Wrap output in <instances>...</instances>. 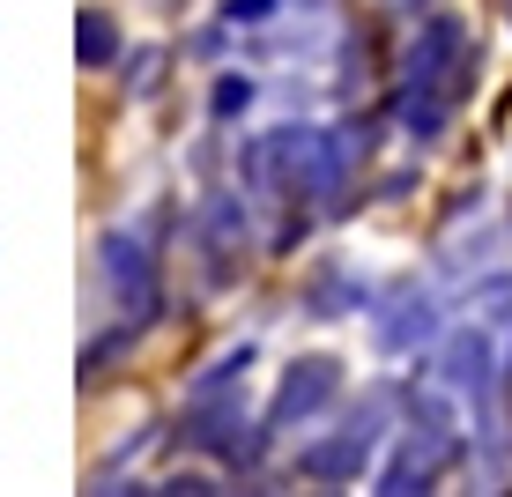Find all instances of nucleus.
<instances>
[{
    "instance_id": "obj_1",
    "label": "nucleus",
    "mask_w": 512,
    "mask_h": 497,
    "mask_svg": "<svg viewBox=\"0 0 512 497\" xmlns=\"http://www.w3.org/2000/svg\"><path fill=\"white\" fill-rule=\"evenodd\" d=\"M468 67H475L468 23L461 15H423L409 60H401V127H409L416 141L446 134L453 104L468 97Z\"/></svg>"
},
{
    "instance_id": "obj_2",
    "label": "nucleus",
    "mask_w": 512,
    "mask_h": 497,
    "mask_svg": "<svg viewBox=\"0 0 512 497\" xmlns=\"http://www.w3.org/2000/svg\"><path fill=\"white\" fill-rule=\"evenodd\" d=\"M461 453V431H453V408L438 394H409V438L401 453L379 468V497H416L438 483V468Z\"/></svg>"
},
{
    "instance_id": "obj_3",
    "label": "nucleus",
    "mask_w": 512,
    "mask_h": 497,
    "mask_svg": "<svg viewBox=\"0 0 512 497\" xmlns=\"http://www.w3.org/2000/svg\"><path fill=\"white\" fill-rule=\"evenodd\" d=\"M379 431H386V386H372V394L349 408L334 438L297 453V475H312V483H357V475L372 468V453H379Z\"/></svg>"
},
{
    "instance_id": "obj_4",
    "label": "nucleus",
    "mask_w": 512,
    "mask_h": 497,
    "mask_svg": "<svg viewBox=\"0 0 512 497\" xmlns=\"http://www.w3.org/2000/svg\"><path fill=\"white\" fill-rule=\"evenodd\" d=\"M186 446L223 460V468H253L268 453V423L245 416L238 394H208V401H186Z\"/></svg>"
},
{
    "instance_id": "obj_5",
    "label": "nucleus",
    "mask_w": 512,
    "mask_h": 497,
    "mask_svg": "<svg viewBox=\"0 0 512 497\" xmlns=\"http://www.w3.org/2000/svg\"><path fill=\"white\" fill-rule=\"evenodd\" d=\"M268 149H275L282 193H312V201H334V193H342V141H334V134H320V127H275Z\"/></svg>"
},
{
    "instance_id": "obj_6",
    "label": "nucleus",
    "mask_w": 512,
    "mask_h": 497,
    "mask_svg": "<svg viewBox=\"0 0 512 497\" xmlns=\"http://www.w3.org/2000/svg\"><path fill=\"white\" fill-rule=\"evenodd\" d=\"M334 394H342V364H334V357H320V349H312V357H297V364L275 379V401H268V431L312 423V416H320V408H327Z\"/></svg>"
},
{
    "instance_id": "obj_7",
    "label": "nucleus",
    "mask_w": 512,
    "mask_h": 497,
    "mask_svg": "<svg viewBox=\"0 0 512 497\" xmlns=\"http://www.w3.org/2000/svg\"><path fill=\"white\" fill-rule=\"evenodd\" d=\"M97 253H104V282H112L119 312H127L134 327H149V319H156V260H149V245L127 238V230H112Z\"/></svg>"
},
{
    "instance_id": "obj_8",
    "label": "nucleus",
    "mask_w": 512,
    "mask_h": 497,
    "mask_svg": "<svg viewBox=\"0 0 512 497\" xmlns=\"http://www.w3.org/2000/svg\"><path fill=\"white\" fill-rule=\"evenodd\" d=\"M438 379L490 416V401H498V357H490V334H483V327H461V334L446 342V357H438Z\"/></svg>"
},
{
    "instance_id": "obj_9",
    "label": "nucleus",
    "mask_w": 512,
    "mask_h": 497,
    "mask_svg": "<svg viewBox=\"0 0 512 497\" xmlns=\"http://www.w3.org/2000/svg\"><path fill=\"white\" fill-rule=\"evenodd\" d=\"M386 312H394V319H379V349L386 357H409V349H423L438 334V312H431V297H423L416 282H401Z\"/></svg>"
},
{
    "instance_id": "obj_10",
    "label": "nucleus",
    "mask_w": 512,
    "mask_h": 497,
    "mask_svg": "<svg viewBox=\"0 0 512 497\" xmlns=\"http://www.w3.org/2000/svg\"><path fill=\"white\" fill-rule=\"evenodd\" d=\"M201 230H208V260H216V282H231V268L245 260V208L231 193H216V201L201 208Z\"/></svg>"
},
{
    "instance_id": "obj_11",
    "label": "nucleus",
    "mask_w": 512,
    "mask_h": 497,
    "mask_svg": "<svg viewBox=\"0 0 512 497\" xmlns=\"http://www.w3.org/2000/svg\"><path fill=\"white\" fill-rule=\"evenodd\" d=\"M75 60H82V67H119V15H112V8H82V23H75Z\"/></svg>"
},
{
    "instance_id": "obj_12",
    "label": "nucleus",
    "mask_w": 512,
    "mask_h": 497,
    "mask_svg": "<svg viewBox=\"0 0 512 497\" xmlns=\"http://www.w3.org/2000/svg\"><path fill=\"white\" fill-rule=\"evenodd\" d=\"M245 364H253V349H231V357H216V364L201 371V379H193V394H186V401H208V394H238Z\"/></svg>"
},
{
    "instance_id": "obj_13",
    "label": "nucleus",
    "mask_w": 512,
    "mask_h": 497,
    "mask_svg": "<svg viewBox=\"0 0 512 497\" xmlns=\"http://www.w3.org/2000/svg\"><path fill=\"white\" fill-rule=\"evenodd\" d=\"M245 104H253V82H245V75H216V90H208V112H216V119H238Z\"/></svg>"
},
{
    "instance_id": "obj_14",
    "label": "nucleus",
    "mask_w": 512,
    "mask_h": 497,
    "mask_svg": "<svg viewBox=\"0 0 512 497\" xmlns=\"http://www.w3.org/2000/svg\"><path fill=\"white\" fill-rule=\"evenodd\" d=\"M127 342H134V327H112V334H97L90 349H82V379H97L112 357H127Z\"/></svg>"
},
{
    "instance_id": "obj_15",
    "label": "nucleus",
    "mask_w": 512,
    "mask_h": 497,
    "mask_svg": "<svg viewBox=\"0 0 512 497\" xmlns=\"http://www.w3.org/2000/svg\"><path fill=\"white\" fill-rule=\"evenodd\" d=\"M475 327H512V282H490L475 297Z\"/></svg>"
},
{
    "instance_id": "obj_16",
    "label": "nucleus",
    "mask_w": 512,
    "mask_h": 497,
    "mask_svg": "<svg viewBox=\"0 0 512 497\" xmlns=\"http://www.w3.org/2000/svg\"><path fill=\"white\" fill-rule=\"evenodd\" d=\"M275 8H282V0H231V8H223V15H231V23H268Z\"/></svg>"
},
{
    "instance_id": "obj_17",
    "label": "nucleus",
    "mask_w": 512,
    "mask_h": 497,
    "mask_svg": "<svg viewBox=\"0 0 512 497\" xmlns=\"http://www.w3.org/2000/svg\"><path fill=\"white\" fill-rule=\"evenodd\" d=\"M156 67H164V52H134V75H127V82H134V97H141V90H156Z\"/></svg>"
},
{
    "instance_id": "obj_18",
    "label": "nucleus",
    "mask_w": 512,
    "mask_h": 497,
    "mask_svg": "<svg viewBox=\"0 0 512 497\" xmlns=\"http://www.w3.org/2000/svg\"><path fill=\"white\" fill-rule=\"evenodd\" d=\"M171 497H208V490H216V483H208V475H171V483H164Z\"/></svg>"
},
{
    "instance_id": "obj_19",
    "label": "nucleus",
    "mask_w": 512,
    "mask_h": 497,
    "mask_svg": "<svg viewBox=\"0 0 512 497\" xmlns=\"http://www.w3.org/2000/svg\"><path fill=\"white\" fill-rule=\"evenodd\" d=\"M498 8H505V15H512V0H498Z\"/></svg>"
}]
</instances>
